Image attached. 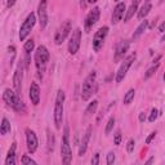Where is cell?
Masks as SVG:
<instances>
[{
  "instance_id": "31",
  "label": "cell",
  "mask_w": 165,
  "mask_h": 165,
  "mask_svg": "<svg viewBox=\"0 0 165 165\" xmlns=\"http://www.w3.org/2000/svg\"><path fill=\"white\" fill-rule=\"evenodd\" d=\"M157 115H159L157 110H156V108H152V110H151V114H150V118H148L150 123H154V121L157 119Z\"/></svg>"
},
{
  "instance_id": "17",
  "label": "cell",
  "mask_w": 165,
  "mask_h": 165,
  "mask_svg": "<svg viewBox=\"0 0 165 165\" xmlns=\"http://www.w3.org/2000/svg\"><path fill=\"white\" fill-rule=\"evenodd\" d=\"M30 99L34 106H38L40 103V88L36 83H32L30 87Z\"/></svg>"
},
{
  "instance_id": "3",
  "label": "cell",
  "mask_w": 165,
  "mask_h": 165,
  "mask_svg": "<svg viewBox=\"0 0 165 165\" xmlns=\"http://www.w3.org/2000/svg\"><path fill=\"white\" fill-rule=\"evenodd\" d=\"M63 102H65V92L58 90L56 97V106H54V124L57 129H61L63 119Z\"/></svg>"
},
{
  "instance_id": "42",
  "label": "cell",
  "mask_w": 165,
  "mask_h": 165,
  "mask_svg": "<svg viewBox=\"0 0 165 165\" xmlns=\"http://www.w3.org/2000/svg\"><path fill=\"white\" fill-rule=\"evenodd\" d=\"M151 163H154V157H150L147 161H146V164H151Z\"/></svg>"
},
{
  "instance_id": "44",
  "label": "cell",
  "mask_w": 165,
  "mask_h": 165,
  "mask_svg": "<svg viewBox=\"0 0 165 165\" xmlns=\"http://www.w3.org/2000/svg\"><path fill=\"white\" fill-rule=\"evenodd\" d=\"M163 79H164V81H165V72H164V76H163Z\"/></svg>"
},
{
  "instance_id": "38",
  "label": "cell",
  "mask_w": 165,
  "mask_h": 165,
  "mask_svg": "<svg viewBox=\"0 0 165 165\" xmlns=\"http://www.w3.org/2000/svg\"><path fill=\"white\" fill-rule=\"evenodd\" d=\"M159 30H160V32H165V21L159 26Z\"/></svg>"
},
{
  "instance_id": "12",
  "label": "cell",
  "mask_w": 165,
  "mask_h": 165,
  "mask_svg": "<svg viewBox=\"0 0 165 165\" xmlns=\"http://www.w3.org/2000/svg\"><path fill=\"white\" fill-rule=\"evenodd\" d=\"M99 16H101V12H99V8L98 7L93 8V9L89 12L88 16H87V20H85V28H87V31H89L90 27L98 22Z\"/></svg>"
},
{
  "instance_id": "33",
  "label": "cell",
  "mask_w": 165,
  "mask_h": 165,
  "mask_svg": "<svg viewBox=\"0 0 165 165\" xmlns=\"http://www.w3.org/2000/svg\"><path fill=\"white\" fill-rule=\"evenodd\" d=\"M114 143L116 144V146H119L120 143H121V132L120 130H118L115 133V138H114Z\"/></svg>"
},
{
  "instance_id": "23",
  "label": "cell",
  "mask_w": 165,
  "mask_h": 165,
  "mask_svg": "<svg viewBox=\"0 0 165 165\" xmlns=\"http://www.w3.org/2000/svg\"><path fill=\"white\" fill-rule=\"evenodd\" d=\"M9 132H10V123L8 121L7 118H3L2 126H0V133H2V136H5V134H8Z\"/></svg>"
},
{
  "instance_id": "40",
  "label": "cell",
  "mask_w": 165,
  "mask_h": 165,
  "mask_svg": "<svg viewBox=\"0 0 165 165\" xmlns=\"http://www.w3.org/2000/svg\"><path fill=\"white\" fill-rule=\"evenodd\" d=\"M87 3H88L87 0H80V5H81L83 8H85V5H87Z\"/></svg>"
},
{
  "instance_id": "16",
  "label": "cell",
  "mask_w": 165,
  "mask_h": 165,
  "mask_svg": "<svg viewBox=\"0 0 165 165\" xmlns=\"http://www.w3.org/2000/svg\"><path fill=\"white\" fill-rule=\"evenodd\" d=\"M128 49H129V41H126V40L121 41L120 44L118 45V48H116V52H115V61L116 62H119L120 59L124 58Z\"/></svg>"
},
{
  "instance_id": "30",
  "label": "cell",
  "mask_w": 165,
  "mask_h": 165,
  "mask_svg": "<svg viewBox=\"0 0 165 165\" xmlns=\"http://www.w3.org/2000/svg\"><path fill=\"white\" fill-rule=\"evenodd\" d=\"M21 163H22L23 165H36V161H35V160H32L31 157H28L27 155H23V156H22Z\"/></svg>"
},
{
  "instance_id": "26",
  "label": "cell",
  "mask_w": 165,
  "mask_h": 165,
  "mask_svg": "<svg viewBox=\"0 0 165 165\" xmlns=\"http://www.w3.org/2000/svg\"><path fill=\"white\" fill-rule=\"evenodd\" d=\"M25 52H26V56H28L30 53L32 52V49H34V40L32 39H30V40H27L26 43H25Z\"/></svg>"
},
{
  "instance_id": "4",
  "label": "cell",
  "mask_w": 165,
  "mask_h": 165,
  "mask_svg": "<svg viewBox=\"0 0 165 165\" xmlns=\"http://www.w3.org/2000/svg\"><path fill=\"white\" fill-rule=\"evenodd\" d=\"M61 156H62V163L63 164H70L72 159V152L70 147V129L69 126H65L63 130V138H62V144H61Z\"/></svg>"
},
{
  "instance_id": "19",
  "label": "cell",
  "mask_w": 165,
  "mask_h": 165,
  "mask_svg": "<svg viewBox=\"0 0 165 165\" xmlns=\"http://www.w3.org/2000/svg\"><path fill=\"white\" fill-rule=\"evenodd\" d=\"M16 143L12 144V147L9 148L8 151V155H7V159H5V164L7 165H14L16 164Z\"/></svg>"
},
{
  "instance_id": "45",
  "label": "cell",
  "mask_w": 165,
  "mask_h": 165,
  "mask_svg": "<svg viewBox=\"0 0 165 165\" xmlns=\"http://www.w3.org/2000/svg\"><path fill=\"white\" fill-rule=\"evenodd\" d=\"M115 2H120V0H115Z\"/></svg>"
},
{
  "instance_id": "13",
  "label": "cell",
  "mask_w": 165,
  "mask_h": 165,
  "mask_svg": "<svg viewBox=\"0 0 165 165\" xmlns=\"http://www.w3.org/2000/svg\"><path fill=\"white\" fill-rule=\"evenodd\" d=\"M47 3L48 0H40L39 8H38V14H39V22L40 27L44 28L48 23V13H47Z\"/></svg>"
},
{
  "instance_id": "6",
  "label": "cell",
  "mask_w": 165,
  "mask_h": 165,
  "mask_svg": "<svg viewBox=\"0 0 165 165\" xmlns=\"http://www.w3.org/2000/svg\"><path fill=\"white\" fill-rule=\"evenodd\" d=\"M136 58H137V54L136 53H133V54H130L129 57H126L125 59H124V62L121 63V66H120V69H119V71H118V74H116V83H121L125 79V76H126V74H128V70L130 69V66H132V63L136 61Z\"/></svg>"
},
{
  "instance_id": "18",
  "label": "cell",
  "mask_w": 165,
  "mask_h": 165,
  "mask_svg": "<svg viewBox=\"0 0 165 165\" xmlns=\"http://www.w3.org/2000/svg\"><path fill=\"white\" fill-rule=\"evenodd\" d=\"M90 134H92V126H88L87 132L84 133L83 139H81V143H80V147H79V155L83 156L85 152H87L88 148V143H89V139H90Z\"/></svg>"
},
{
  "instance_id": "10",
  "label": "cell",
  "mask_w": 165,
  "mask_h": 165,
  "mask_svg": "<svg viewBox=\"0 0 165 165\" xmlns=\"http://www.w3.org/2000/svg\"><path fill=\"white\" fill-rule=\"evenodd\" d=\"M80 41H81V30L80 28H75V31L72 32L70 41H69V53L70 54H76L79 48H80Z\"/></svg>"
},
{
  "instance_id": "37",
  "label": "cell",
  "mask_w": 165,
  "mask_h": 165,
  "mask_svg": "<svg viewBox=\"0 0 165 165\" xmlns=\"http://www.w3.org/2000/svg\"><path fill=\"white\" fill-rule=\"evenodd\" d=\"M138 119H139V121H141V123H143V121L146 120V115H144V112H141V114H139V118H138Z\"/></svg>"
},
{
  "instance_id": "22",
  "label": "cell",
  "mask_w": 165,
  "mask_h": 165,
  "mask_svg": "<svg viewBox=\"0 0 165 165\" xmlns=\"http://www.w3.org/2000/svg\"><path fill=\"white\" fill-rule=\"evenodd\" d=\"M138 10V5H136V4H130V7H129V9L126 10V14H125V17H124V22H128V21H130V18L132 17H134V13Z\"/></svg>"
},
{
  "instance_id": "9",
  "label": "cell",
  "mask_w": 165,
  "mask_h": 165,
  "mask_svg": "<svg viewBox=\"0 0 165 165\" xmlns=\"http://www.w3.org/2000/svg\"><path fill=\"white\" fill-rule=\"evenodd\" d=\"M71 31V21H65L62 25L58 27V30L56 31V36H54V43L57 45H61L62 43L66 40L67 35Z\"/></svg>"
},
{
  "instance_id": "21",
  "label": "cell",
  "mask_w": 165,
  "mask_h": 165,
  "mask_svg": "<svg viewBox=\"0 0 165 165\" xmlns=\"http://www.w3.org/2000/svg\"><path fill=\"white\" fill-rule=\"evenodd\" d=\"M151 4L150 3H146L144 5H143V7L142 8H141L139 9V12H138V14H137V17L139 18V20H143V18L146 17V16H147L148 13H150V10H151Z\"/></svg>"
},
{
  "instance_id": "20",
  "label": "cell",
  "mask_w": 165,
  "mask_h": 165,
  "mask_svg": "<svg viewBox=\"0 0 165 165\" xmlns=\"http://www.w3.org/2000/svg\"><path fill=\"white\" fill-rule=\"evenodd\" d=\"M147 26H148V21H146V20H144V21H143V22L141 23V25L137 27V30L134 31V34H133L132 38H133V39H138L139 36L146 31V28H147Z\"/></svg>"
},
{
  "instance_id": "2",
  "label": "cell",
  "mask_w": 165,
  "mask_h": 165,
  "mask_svg": "<svg viewBox=\"0 0 165 165\" xmlns=\"http://www.w3.org/2000/svg\"><path fill=\"white\" fill-rule=\"evenodd\" d=\"M3 99L8 106H10L17 112H23L26 110L23 102L20 98V94L16 93V92H13V90H10V89H5L4 90Z\"/></svg>"
},
{
  "instance_id": "35",
  "label": "cell",
  "mask_w": 165,
  "mask_h": 165,
  "mask_svg": "<svg viewBox=\"0 0 165 165\" xmlns=\"http://www.w3.org/2000/svg\"><path fill=\"white\" fill-rule=\"evenodd\" d=\"M99 164V154H96L92 159V165H98Z\"/></svg>"
},
{
  "instance_id": "8",
  "label": "cell",
  "mask_w": 165,
  "mask_h": 165,
  "mask_svg": "<svg viewBox=\"0 0 165 165\" xmlns=\"http://www.w3.org/2000/svg\"><path fill=\"white\" fill-rule=\"evenodd\" d=\"M108 34V27L107 26H102L96 31L93 36V49L94 52H99L101 48L103 47V43L106 40V36Z\"/></svg>"
},
{
  "instance_id": "11",
  "label": "cell",
  "mask_w": 165,
  "mask_h": 165,
  "mask_svg": "<svg viewBox=\"0 0 165 165\" xmlns=\"http://www.w3.org/2000/svg\"><path fill=\"white\" fill-rule=\"evenodd\" d=\"M26 142H27V150L30 154H34V152L38 150V137L34 130L31 129H26Z\"/></svg>"
},
{
  "instance_id": "29",
  "label": "cell",
  "mask_w": 165,
  "mask_h": 165,
  "mask_svg": "<svg viewBox=\"0 0 165 165\" xmlns=\"http://www.w3.org/2000/svg\"><path fill=\"white\" fill-rule=\"evenodd\" d=\"M157 69H159V63H156V65H154L151 67V69H148L147 70V72H146V75H144V79H150L152 75L155 74V72L157 71Z\"/></svg>"
},
{
  "instance_id": "34",
  "label": "cell",
  "mask_w": 165,
  "mask_h": 165,
  "mask_svg": "<svg viewBox=\"0 0 165 165\" xmlns=\"http://www.w3.org/2000/svg\"><path fill=\"white\" fill-rule=\"evenodd\" d=\"M114 163H115V154H114V152H108V155H107V164L112 165Z\"/></svg>"
},
{
  "instance_id": "15",
  "label": "cell",
  "mask_w": 165,
  "mask_h": 165,
  "mask_svg": "<svg viewBox=\"0 0 165 165\" xmlns=\"http://www.w3.org/2000/svg\"><path fill=\"white\" fill-rule=\"evenodd\" d=\"M22 79H23V74H22V63L18 65L17 70L14 72V76H13V87H14V92L20 94L21 93V83H22Z\"/></svg>"
},
{
  "instance_id": "36",
  "label": "cell",
  "mask_w": 165,
  "mask_h": 165,
  "mask_svg": "<svg viewBox=\"0 0 165 165\" xmlns=\"http://www.w3.org/2000/svg\"><path fill=\"white\" fill-rule=\"evenodd\" d=\"M155 137H156V132H152V133L150 134V136L147 137V139H146V144H150V143H151V141L154 139Z\"/></svg>"
},
{
  "instance_id": "14",
  "label": "cell",
  "mask_w": 165,
  "mask_h": 165,
  "mask_svg": "<svg viewBox=\"0 0 165 165\" xmlns=\"http://www.w3.org/2000/svg\"><path fill=\"white\" fill-rule=\"evenodd\" d=\"M125 3L123 2H119L118 4H116V7L114 9V13H112V17H111V22L114 23V25H116V23H119L121 21V18L124 17V13H125Z\"/></svg>"
},
{
  "instance_id": "25",
  "label": "cell",
  "mask_w": 165,
  "mask_h": 165,
  "mask_svg": "<svg viewBox=\"0 0 165 165\" xmlns=\"http://www.w3.org/2000/svg\"><path fill=\"white\" fill-rule=\"evenodd\" d=\"M97 107H98V101L94 99L93 102L89 103V106L87 107V110H85V115L89 116V115H92V114H94L96 110H97Z\"/></svg>"
},
{
  "instance_id": "28",
  "label": "cell",
  "mask_w": 165,
  "mask_h": 165,
  "mask_svg": "<svg viewBox=\"0 0 165 165\" xmlns=\"http://www.w3.org/2000/svg\"><path fill=\"white\" fill-rule=\"evenodd\" d=\"M114 125H115V118H110L108 123H107V125H106V130H105L106 136H108V134L111 133V130L114 129Z\"/></svg>"
},
{
  "instance_id": "39",
  "label": "cell",
  "mask_w": 165,
  "mask_h": 165,
  "mask_svg": "<svg viewBox=\"0 0 165 165\" xmlns=\"http://www.w3.org/2000/svg\"><path fill=\"white\" fill-rule=\"evenodd\" d=\"M17 2V0H8V3H7V5H8V8H10V7H13L14 5V3Z\"/></svg>"
},
{
  "instance_id": "32",
  "label": "cell",
  "mask_w": 165,
  "mask_h": 165,
  "mask_svg": "<svg viewBox=\"0 0 165 165\" xmlns=\"http://www.w3.org/2000/svg\"><path fill=\"white\" fill-rule=\"evenodd\" d=\"M134 146H136V141H134V139H130L129 142H128V144H126V151L129 152V154L134 151Z\"/></svg>"
},
{
  "instance_id": "41",
  "label": "cell",
  "mask_w": 165,
  "mask_h": 165,
  "mask_svg": "<svg viewBox=\"0 0 165 165\" xmlns=\"http://www.w3.org/2000/svg\"><path fill=\"white\" fill-rule=\"evenodd\" d=\"M160 59H161V56H157V57L154 59V65H155V63H159V61H160Z\"/></svg>"
},
{
  "instance_id": "7",
  "label": "cell",
  "mask_w": 165,
  "mask_h": 165,
  "mask_svg": "<svg viewBox=\"0 0 165 165\" xmlns=\"http://www.w3.org/2000/svg\"><path fill=\"white\" fill-rule=\"evenodd\" d=\"M35 22H36L35 14H34V13H30V14L27 16L26 20L23 21L22 26H21V28H20V40H21V41L25 40L27 36H28V34L31 32V30H32L34 26H35Z\"/></svg>"
},
{
  "instance_id": "24",
  "label": "cell",
  "mask_w": 165,
  "mask_h": 165,
  "mask_svg": "<svg viewBox=\"0 0 165 165\" xmlns=\"http://www.w3.org/2000/svg\"><path fill=\"white\" fill-rule=\"evenodd\" d=\"M134 94H136V90H134V89H129L126 92L125 96H124V99H123L124 105H130L132 101L134 99Z\"/></svg>"
},
{
  "instance_id": "5",
  "label": "cell",
  "mask_w": 165,
  "mask_h": 165,
  "mask_svg": "<svg viewBox=\"0 0 165 165\" xmlns=\"http://www.w3.org/2000/svg\"><path fill=\"white\" fill-rule=\"evenodd\" d=\"M97 89V80H96V72L92 74L85 79V81L83 83V89H81V98L83 101H88L93 93Z\"/></svg>"
},
{
  "instance_id": "1",
  "label": "cell",
  "mask_w": 165,
  "mask_h": 165,
  "mask_svg": "<svg viewBox=\"0 0 165 165\" xmlns=\"http://www.w3.org/2000/svg\"><path fill=\"white\" fill-rule=\"evenodd\" d=\"M49 62V52L44 45L38 47V49L35 52V66L38 70V76L43 79V72H44L45 67Z\"/></svg>"
},
{
  "instance_id": "27",
  "label": "cell",
  "mask_w": 165,
  "mask_h": 165,
  "mask_svg": "<svg viewBox=\"0 0 165 165\" xmlns=\"http://www.w3.org/2000/svg\"><path fill=\"white\" fill-rule=\"evenodd\" d=\"M54 148V137L53 134H51V132L48 130V152H52Z\"/></svg>"
},
{
  "instance_id": "43",
  "label": "cell",
  "mask_w": 165,
  "mask_h": 165,
  "mask_svg": "<svg viewBox=\"0 0 165 165\" xmlns=\"http://www.w3.org/2000/svg\"><path fill=\"white\" fill-rule=\"evenodd\" d=\"M88 3H90V4H94V3H97V0H87Z\"/></svg>"
}]
</instances>
